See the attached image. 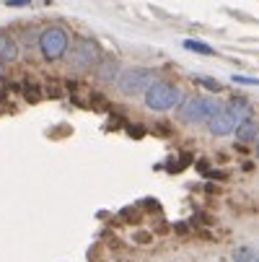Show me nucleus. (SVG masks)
<instances>
[{
  "label": "nucleus",
  "instance_id": "1",
  "mask_svg": "<svg viewBox=\"0 0 259 262\" xmlns=\"http://www.w3.org/2000/svg\"><path fill=\"white\" fill-rule=\"evenodd\" d=\"M220 112V104L207 96H192L179 106V120L184 122H210Z\"/></svg>",
  "mask_w": 259,
  "mask_h": 262
},
{
  "label": "nucleus",
  "instance_id": "2",
  "mask_svg": "<svg viewBox=\"0 0 259 262\" xmlns=\"http://www.w3.org/2000/svg\"><path fill=\"white\" fill-rule=\"evenodd\" d=\"M179 101H181V91L174 83H166V81H156L145 91V106L153 109V112H169Z\"/></svg>",
  "mask_w": 259,
  "mask_h": 262
},
{
  "label": "nucleus",
  "instance_id": "3",
  "mask_svg": "<svg viewBox=\"0 0 259 262\" xmlns=\"http://www.w3.org/2000/svg\"><path fill=\"white\" fill-rule=\"evenodd\" d=\"M153 83H156V73L148 68H130L117 76V89L125 96H137V94L148 91Z\"/></svg>",
  "mask_w": 259,
  "mask_h": 262
},
{
  "label": "nucleus",
  "instance_id": "4",
  "mask_svg": "<svg viewBox=\"0 0 259 262\" xmlns=\"http://www.w3.org/2000/svg\"><path fill=\"white\" fill-rule=\"evenodd\" d=\"M39 50H42L44 60H50V62L65 57L67 50H70V36H67V31H65L62 26H50V29H44L42 36H39Z\"/></svg>",
  "mask_w": 259,
  "mask_h": 262
},
{
  "label": "nucleus",
  "instance_id": "5",
  "mask_svg": "<svg viewBox=\"0 0 259 262\" xmlns=\"http://www.w3.org/2000/svg\"><path fill=\"white\" fill-rule=\"evenodd\" d=\"M93 62H99V45L93 39H81V42L73 45V50H70V68L73 70L83 73Z\"/></svg>",
  "mask_w": 259,
  "mask_h": 262
},
{
  "label": "nucleus",
  "instance_id": "6",
  "mask_svg": "<svg viewBox=\"0 0 259 262\" xmlns=\"http://www.w3.org/2000/svg\"><path fill=\"white\" fill-rule=\"evenodd\" d=\"M236 125H239V120L231 115V109H223V106H220V112L207 122V130H210L215 138H226V135L236 133Z\"/></svg>",
  "mask_w": 259,
  "mask_h": 262
},
{
  "label": "nucleus",
  "instance_id": "7",
  "mask_svg": "<svg viewBox=\"0 0 259 262\" xmlns=\"http://www.w3.org/2000/svg\"><path fill=\"white\" fill-rule=\"evenodd\" d=\"M117 70H120V62L112 60V57H106L101 65H99V78L104 83H114L117 81Z\"/></svg>",
  "mask_w": 259,
  "mask_h": 262
},
{
  "label": "nucleus",
  "instance_id": "8",
  "mask_svg": "<svg viewBox=\"0 0 259 262\" xmlns=\"http://www.w3.org/2000/svg\"><path fill=\"white\" fill-rule=\"evenodd\" d=\"M254 135H256V122L249 117V120H241L239 125H236V138H239V143H249V140H254Z\"/></svg>",
  "mask_w": 259,
  "mask_h": 262
},
{
  "label": "nucleus",
  "instance_id": "9",
  "mask_svg": "<svg viewBox=\"0 0 259 262\" xmlns=\"http://www.w3.org/2000/svg\"><path fill=\"white\" fill-rule=\"evenodd\" d=\"M18 57V47H16V42L13 39H8V36H0V60L3 62H13Z\"/></svg>",
  "mask_w": 259,
  "mask_h": 262
},
{
  "label": "nucleus",
  "instance_id": "10",
  "mask_svg": "<svg viewBox=\"0 0 259 262\" xmlns=\"http://www.w3.org/2000/svg\"><path fill=\"white\" fill-rule=\"evenodd\" d=\"M181 45H184V50H190V52H200V55H213V50H210L207 45L197 42V39H184Z\"/></svg>",
  "mask_w": 259,
  "mask_h": 262
},
{
  "label": "nucleus",
  "instance_id": "11",
  "mask_svg": "<svg viewBox=\"0 0 259 262\" xmlns=\"http://www.w3.org/2000/svg\"><path fill=\"white\" fill-rule=\"evenodd\" d=\"M233 257H236V262H254V252H251L249 247H241Z\"/></svg>",
  "mask_w": 259,
  "mask_h": 262
},
{
  "label": "nucleus",
  "instance_id": "12",
  "mask_svg": "<svg viewBox=\"0 0 259 262\" xmlns=\"http://www.w3.org/2000/svg\"><path fill=\"white\" fill-rule=\"evenodd\" d=\"M233 83H241V86H259V78H249V76H233Z\"/></svg>",
  "mask_w": 259,
  "mask_h": 262
},
{
  "label": "nucleus",
  "instance_id": "13",
  "mask_svg": "<svg viewBox=\"0 0 259 262\" xmlns=\"http://www.w3.org/2000/svg\"><path fill=\"white\" fill-rule=\"evenodd\" d=\"M0 78H3V60H0Z\"/></svg>",
  "mask_w": 259,
  "mask_h": 262
},
{
  "label": "nucleus",
  "instance_id": "14",
  "mask_svg": "<svg viewBox=\"0 0 259 262\" xmlns=\"http://www.w3.org/2000/svg\"><path fill=\"white\" fill-rule=\"evenodd\" d=\"M256 156H259V145H256Z\"/></svg>",
  "mask_w": 259,
  "mask_h": 262
},
{
  "label": "nucleus",
  "instance_id": "15",
  "mask_svg": "<svg viewBox=\"0 0 259 262\" xmlns=\"http://www.w3.org/2000/svg\"><path fill=\"white\" fill-rule=\"evenodd\" d=\"M254 262H259V259H254Z\"/></svg>",
  "mask_w": 259,
  "mask_h": 262
}]
</instances>
